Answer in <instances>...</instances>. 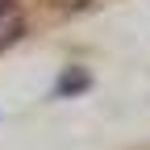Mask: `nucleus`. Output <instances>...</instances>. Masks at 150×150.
I'll return each instance as SVG.
<instances>
[{
	"mask_svg": "<svg viewBox=\"0 0 150 150\" xmlns=\"http://www.w3.org/2000/svg\"><path fill=\"white\" fill-rule=\"evenodd\" d=\"M92 79H88V71L83 67H75V71H63V79L54 83V92H59V96H67V92H83Z\"/></svg>",
	"mask_w": 150,
	"mask_h": 150,
	"instance_id": "2",
	"label": "nucleus"
},
{
	"mask_svg": "<svg viewBox=\"0 0 150 150\" xmlns=\"http://www.w3.org/2000/svg\"><path fill=\"white\" fill-rule=\"evenodd\" d=\"M17 33H21V13L13 0H0V46H8Z\"/></svg>",
	"mask_w": 150,
	"mask_h": 150,
	"instance_id": "1",
	"label": "nucleus"
}]
</instances>
